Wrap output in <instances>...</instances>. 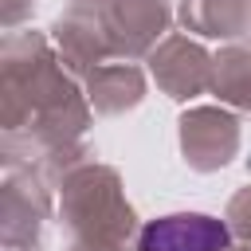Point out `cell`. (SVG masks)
I'll use <instances>...</instances> for the list:
<instances>
[{
    "instance_id": "1",
    "label": "cell",
    "mask_w": 251,
    "mask_h": 251,
    "mask_svg": "<svg viewBox=\"0 0 251 251\" xmlns=\"http://www.w3.org/2000/svg\"><path fill=\"white\" fill-rule=\"evenodd\" d=\"M224 243V224L208 216H169L149 224L141 235V251H220Z\"/></svg>"
}]
</instances>
